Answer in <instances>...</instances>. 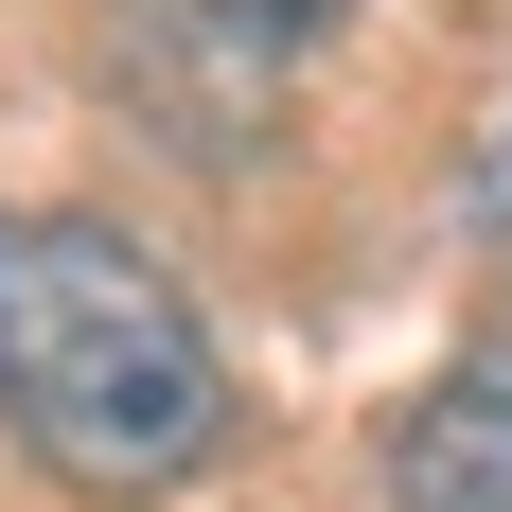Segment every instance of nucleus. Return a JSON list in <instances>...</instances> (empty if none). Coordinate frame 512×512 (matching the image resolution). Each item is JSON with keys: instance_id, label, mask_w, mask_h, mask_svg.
Wrapping results in <instances>:
<instances>
[{"instance_id": "1", "label": "nucleus", "mask_w": 512, "mask_h": 512, "mask_svg": "<svg viewBox=\"0 0 512 512\" xmlns=\"http://www.w3.org/2000/svg\"><path fill=\"white\" fill-rule=\"evenodd\" d=\"M0 424L71 495H177L230 442V371L177 265L106 212H0Z\"/></svg>"}, {"instance_id": "3", "label": "nucleus", "mask_w": 512, "mask_h": 512, "mask_svg": "<svg viewBox=\"0 0 512 512\" xmlns=\"http://www.w3.org/2000/svg\"><path fill=\"white\" fill-rule=\"evenodd\" d=\"M477 230L512 248V106H495V142H477Z\"/></svg>"}, {"instance_id": "2", "label": "nucleus", "mask_w": 512, "mask_h": 512, "mask_svg": "<svg viewBox=\"0 0 512 512\" xmlns=\"http://www.w3.org/2000/svg\"><path fill=\"white\" fill-rule=\"evenodd\" d=\"M389 512H512V354H460L389 424Z\"/></svg>"}, {"instance_id": "4", "label": "nucleus", "mask_w": 512, "mask_h": 512, "mask_svg": "<svg viewBox=\"0 0 512 512\" xmlns=\"http://www.w3.org/2000/svg\"><path fill=\"white\" fill-rule=\"evenodd\" d=\"M248 18H265V36H301V18H336V0H248Z\"/></svg>"}]
</instances>
